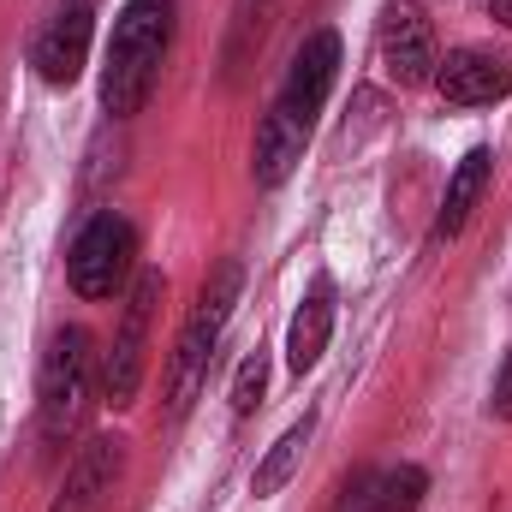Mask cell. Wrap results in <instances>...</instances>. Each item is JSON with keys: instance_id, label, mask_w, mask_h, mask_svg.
<instances>
[{"instance_id": "cell-1", "label": "cell", "mask_w": 512, "mask_h": 512, "mask_svg": "<svg viewBox=\"0 0 512 512\" xmlns=\"http://www.w3.org/2000/svg\"><path fill=\"white\" fill-rule=\"evenodd\" d=\"M173 48V0H126L108 36V66H102V108L114 120H131Z\"/></svg>"}, {"instance_id": "cell-2", "label": "cell", "mask_w": 512, "mask_h": 512, "mask_svg": "<svg viewBox=\"0 0 512 512\" xmlns=\"http://www.w3.org/2000/svg\"><path fill=\"white\" fill-rule=\"evenodd\" d=\"M239 286H245V268L239 262H221L203 280V292H197V304H191V316H185V328L173 340V364H167V417L173 423L197 405V393L209 382V364H215V346H221V334L233 322Z\"/></svg>"}, {"instance_id": "cell-3", "label": "cell", "mask_w": 512, "mask_h": 512, "mask_svg": "<svg viewBox=\"0 0 512 512\" xmlns=\"http://www.w3.org/2000/svg\"><path fill=\"white\" fill-rule=\"evenodd\" d=\"M90 364H96V340L84 328H54V340L42 352V376H36V423H42V447L48 453H60L66 435L84 423Z\"/></svg>"}, {"instance_id": "cell-4", "label": "cell", "mask_w": 512, "mask_h": 512, "mask_svg": "<svg viewBox=\"0 0 512 512\" xmlns=\"http://www.w3.org/2000/svg\"><path fill=\"white\" fill-rule=\"evenodd\" d=\"M167 298V280L161 268H137L126 292V316H120V334L108 346V364H102V399L114 411H126L143 387V364H149V328H155V310Z\"/></svg>"}, {"instance_id": "cell-5", "label": "cell", "mask_w": 512, "mask_h": 512, "mask_svg": "<svg viewBox=\"0 0 512 512\" xmlns=\"http://www.w3.org/2000/svg\"><path fill=\"white\" fill-rule=\"evenodd\" d=\"M131 268H137V227H131L126 215H114V209L90 215L84 233H78L72 251H66V280H72V292L90 298V304L114 298L131 280Z\"/></svg>"}, {"instance_id": "cell-6", "label": "cell", "mask_w": 512, "mask_h": 512, "mask_svg": "<svg viewBox=\"0 0 512 512\" xmlns=\"http://www.w3.org/2000/svg\"><path fill=\"white\" fill-rule=\"evenodd\" d=\"M90 36H96V18H90V0H66L30 42V66L48 90H72L90 66Z\"/></svg>"}, {"instance_id": "cell-7", "label": "cell", "mask_w": 512, "mask_h": 512, "mask_svg": "<svg viewBox=\"0 0 512 512\" xmlns=\"http://www.w3.org/2000/svg\"><path fill=\"white\" fill-rule=\"evenodd\" d=\"M334 78H340V36H334V30H310L304 48H298L292 66H286V84H280L274 108L292 114L298 126H316V114H322Z\"/></svg>"}, {"instance_id": "cell-8", "label": "cell", "mask_w": 512, "mask_h": 512, "mask_svg": "<svg viewBox=\"0 0 512 512\" xmlns=\"http://www.w3.org/2000/svg\"><path fill=\"white\" fill-rule=\"evenodd\" d=\"M382 66H387V78H393L399 90L435 84V66H441L435 30H429V18H423L411 0H399V6L382 12Z\"/></svg>"}, {"instance_id": "cell-9", "label": "cell", "mask_w": 512, "mask_h": 512, "mask_svg": "<svg viewBox=\"0 0 512 512\" xmlns=\"http://www.w3.org/2000/svg\"><path fill=\"white\" fill-rule=\"evenodd\" d=\"M120 471H126V441L120 435H90L78 447V459L66 465V483H60L48 512H102L120 489Z\"/></svg>"}, {"instance_id": "cell-10", "label": "cell", "mask_w": 512, "mask_h": 512, "mask_svg": "<svg viewBox=\"0 0 512 512\" xmlns=\"http://www.w3.org/2000/svg\"><path fill=\"white\" fill-rule=\"evenodd\" d=\"M435 90L447 108H495L512 96V66L489 48H453L435 66Z\"/></svg>"}, {"instance_id": "cell-11", "label": "cell", "mask_w": 512, "mask_h": 512, "mask_svg": "<svg viewBox=\"0 0 512 512\" xmlns=\"http://www.w3.org/2000/svg\"><path fill=\"white\" fill-rule=\"evenodd\" d=\"M304 143H310V126H298L292 114L268 108V114H262V126H256V143H251V179L262 185V191L286 185V179H292V167L304 161Z\"/></svg>"}, {"instance_id": "cell-12", "label": "cell", "mask_w": 512, "mask_h": 512, "mask_svg": "<svg viewBox=\"0 0 512 512\" xmlns=\"http://www.w3.org/2000/svg\"><path fill=\"white\" fill-rule=\"evenodd\" d=\"M328 334H334V280H316L286 328V370L292 376H310L328 352Z\"/></svg>"}, {"instance_id": "cell-13", "label": "cell", "mask_w": 512, "mask_h": 512, "mask_svg": "<svg viewBox=\"0 0 512 512\" xmlns=\"http://www.w3.org/2000/svg\"><path fill=\"white\" fill-rule=\"evenodd\" d=\"M489 149H465V161L453 167V179H447V197H441V215H435V245H447V239H459L465 233V221H471V209H477V197L489 191Z\"/></svg>"}, {"instance_id": "cell-14", "label": "cell", "mask_w": 512, "mask_h": 512, "mask_svg": "<svg viewBox=\"0 0 512 512\" xmlns=\"http://www.w3.org/2000/svg\"><path fill=\"white\" fill-rule=\"evenodd\" d=\"M310 435H316V417H298L262 459H256L251 471V495H280L286 483H292V471H298V459H304V447H310Z\"/></svg>"}, {"instance_id": "cell-15", "label": "cell", "mask_w": 512, "mask_h": 512, "mask_svg": "<svg viewBox=\"0 0 512 512\" xmlns=\"http://www.w3.org/2000/svg\"><path fill=\"white\" fill-rule=\"evenodd\" d=\"M423 495H429L423 465H393V471H376V477H370V501H364V512H417Z\"/></svg>"}, {"instance_id": "cell-16", "label": "cell", "mask_w": 512, "mask_h": 512, "mask_svg": "<svg viewBox=\"0 0 512 512\" xmlns=\"http://www.w3.org/2000/svg\"><path fill=\"white\" fill-rule=\"evenodd\" d=\"M262 24H268V0H239V12H233V42H227V78L245 72L251 48L262 42Z\"/></svg>"}, {"instance_id": "cell-17", "label": "cell", "mask_w": 512, "mask_h": 512, "mask_svg": "<svg viewBox=\"0 0 512 512\" xmlns=\"http://www.w3.org/2000/svg\"><path fill=\"white\" fill-rule=\"evenodd\" d=\"M262 393H268V352L256 346V352H245V364H239V376H233V411L251 417L256 405H262Z\"/></svg>"}, {"instance_id": "cell-18", "label": "cell", "mask_w": 512, "mask_h": 512, "mask_svg": "<svg viewBox=\"0 0 512 512\" xmlns=\"http://www.w3.org/2000/svg\"><path fill=\"white\" fill-rule=\"evenodd\" d=\"M489 411H495L501 423H512V352H507V364H501V376H495V399H489Z\"/></svg>"}, {"instance_id": "cell-19", "label": "cell", "mask_w": 512, "mask_h": 512, "mask_svg": "<svg viewBox=\"0 0 512 512\" xmlns=\"http://www.w3.org/2000/svg\"><path fill=\"white\" fill-rule=\"evenodd\" d=\"M489 18H501V24H512V0H489Z\"/></svg>"}]
</instances>
